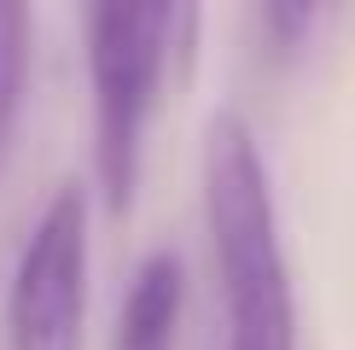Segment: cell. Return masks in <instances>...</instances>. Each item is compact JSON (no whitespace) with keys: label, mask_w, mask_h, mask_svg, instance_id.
I'll return each instance as SVG.
<instances>
[{"label":"cell","mask_w":355,"mask_h":350,"mask_svg":"<svg viewBox=\"0 0 355 350\" xmlns=\"http://www.w3.org/2000/svg\"><path fill=\"white\" fill-rule=\"evenodd\" d=\"M309 24H315V6H286V0L262 6V29L274 35V47H297L309 35Z\"/></svg>","instance_id":"obj_6"},{"label":"cell","mask_w":355,"mask_h":350,"mask_svg":"<svg viewBox=\"0 0 355 350\" xmlns=\"http://www.w3.org/2000/svg\"><path fill=\"white\" fill-rule=\"evenodd\" d=\"M181 292H187L181 257H169V251L146 257V262H140V274L128 281L116 344H123V350H169L175 315H181Z\"/></svg>","instance_id":"obj_4"},{"label":"cell","mask_w":355,"mask_h":350,"mask_svg":"<svg viewBox=\"0 0 355 350\" xmlns=\"http://www.w3.org/2000/svg\"><path fill=\"white\" fill-rule=\"evenodd\" d=\"M204 222L227 303V350H297L268 164L239 111H216L204 128Z\"/></svg>","instance_id":"obj_1"},{"label":"cell","mask_w":355,"mask_h":350,"mask_svg":"<svg viewBox=\"0 0 355 350\" xmlns=\"http://www.w3.org/2000/svg\"><path fill=\"white\" fill-rule=\"evenodd\" d=\"M29 58H35V12L29 6H0V169H6L12 146H18Z\"/></svg>","instance_id":"obj_5"},{"label":"cell","mask_w":355,"mask_h":350,"mask_svg":"<svg viewBox=\"0 0 355 350\" xmlns=\"http://www.w3.org/2000/svg\"><path fill=\"white\" fill-rule=\"evenodd\" d=\"M87 344V193L64 181L35 216L6 292V350Z\"/></svg>","instance_id":"obj_3"},{"label":"cell","mask_w":355,"mask_h":350,"mask_svg":"<svg viewBox=\"0 0 355 350\" xmlns=\"http://www.w3.org/2000/svg\"><path fill=\"white\" fill-rule=\"evenodd\" d=\"M198 6H87V88H94V175L105 210L123 216L140 187V135L169 58L192 65Z\"/></svg>","instance_id":"obj_2"}]
</instances>
